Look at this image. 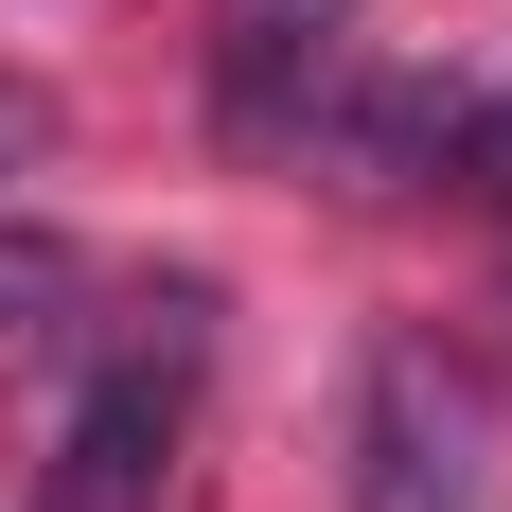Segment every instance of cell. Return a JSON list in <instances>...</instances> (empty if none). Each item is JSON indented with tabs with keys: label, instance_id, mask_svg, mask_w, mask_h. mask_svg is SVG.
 Instances as JSON below:
<instances>
[{
	"label": "cell",
	"instance_id": "obj_1",
	"mask_svg": "<svg viewBox=\"0 0 512 512\" xmlns=\"http://www.w3.org/2000/svg\"><path fill=\"white\" fill-rule=\"evenodd\" d=\"M354 512H495V389L424 318L354 354Z\"/></svg>",
	"mask_w": 512,
	"mask_h": 512
},
{
	"label": "cell",
	"instance_id": "obj_2",
	"mask_svg": "<svg viewBox=\"0 0 512 512\" xmlns=\"http://www.w3.org/2000/svg\"><path fill=\"white\" fill-rule=\"evenodd\" d=\"M336 71H354V0H230V18H212V124L248 159L318 142Z\"/></svg>",
	"mask_w": 512,
	"mask_h": 512
},
{
	"label": "cell",
	"instance_id": "obj_3",
	"mask_svg": "<svg viewBox=\"0 0 512 512\" xmlns=\"http://www.w3.org/2000/svg\"><path fill=\"white\" fill-rule=\"evenodd\" d=\"M177 371H195V318L159 354H106L71 442H53V512H159V460H177Z\"/></svg>",
	"mask_w": 512,
	"mask_h": 512
},
{
	"label": "cell",
	"instance_id": "obj_4",
	"mask_svg": "<svg viewBox=\"0 0 512 512\" xmlns=\"http://www.w3.org/2000/svg\"><path fill=\"white\" fill-rule=\"evenodd\" d=\"M460 142H477V89H442V71H336V106H318V159L354 195H424V177H460Z\"/></svg>",
	"mask_w": 512,
	"mask_h": 512
},
{
	"label": "cell",
	"instance_id": "obj_5",
	"mask_svg": "<svg viewBox=\"0 0 512 512\" xmlns=\"http://www.w3.org/2000/svg\"><path fill=\"white\" fill-rule=\"evenodd\" d=\"M53 301H71V248L53 230H0V336H36Z\"/></svg>",
	"mask_w": 512,
	"mask_h": 512
},
{
	"label": "cell",
	"instance_id": "obj_6",
	"mask_svg": "<svg viewBox=\"0 0 512 512\" xmlns=\"http://www.w3.org/2000/svg\"><path fill=\"white\" fill-rule=\"evenodd\" d=\"M53 142H71V106H53V89H36V71H0V177H36V159H53Z\"/></svg>",
	"mask_w": 512,
	"mask_h": 512
},
{
	"label": "cell",
	"instance_id": "obj_7",
	"mask_svg": "<svg viewBox=\"0 0 512 512\" xmlns=\"http://www.w3.org/2000/svg\"><path fill=\"white\" fill-rule=\"evenodd\" d=\"M477 177H495V195H512V106H495V142H477Z\"/></svg>",
	"mask_w": 512,
	"mask_h": 512
}]
</instances>
